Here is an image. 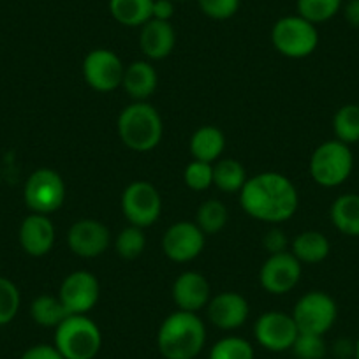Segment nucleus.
Returning <instances> with one entry per match:
<instances>
[{"label":"nucleus","mask_w":359,"mask_h":359,"mask_svg":"<svg viewBox=\"0 0 359 359\" xmlns=\"http://www.w3.org/2000/svg\"><path fill=\"white\" fill-rule=\"evenodd\" d=\"M101 296L97 277L86 269L72 271L62 280L58 298L64 303L69 316H86L94 309Z\"/></svg>","instance_id":"f8f14e48"},{"label":"nucleus","mask_w":359,"mask_h":359,"mask_svg":"<svg viewBox=\"0 0 359 359\" xmlns=\"http://www.w3.org/2000/svg\"><path fill=\"white\" fill-rule=\"evenodd\" d=\"M55 347L65 359H95L102 333L88 316H67L55 327Z\"/></svg>","instance_id":"20e7f679"},{"label":"nucleus","mask_w":359,"mask_h":359,"mask_svg":"<svg viewBox=\"0 0 359 359\" xmlns=\"http://www.w3.org/2000/svg\"><path fill=\"white\" fill-rule=\"evenodd\" d=\"M81 69L86 85L95 92L106 94L122 86L126 65L115 51L97 48L86 55Z\"/></svg>","instance_id":"9d476101"},{"label":"nucleus","mask_w":359,"mask_h":359,"mask_svg":"<svg viewBox=\"0 0 359 359\" xmlns=\"http://www.w3.org/2000/svg\"><path fill=\"white\" fill-rule=\"evenodd\" d=\"M175 44L176 34L169 22L150 20L141 27L140 48L148 60H164L172 53Z\"/></svg>","instance_id":"6ab92c4d"},{"label":"nucleus","mask_w":359,"mask_h":359,"mask_svg":"<svg viewBox=\"0 0 359 359\" xmlns=\"http://www.w3.org/2000/svg\"><path fill=\"white\" fill-rule=\"evenodd\" d=\"M331 243L320 231H303L292 240L291 254L302 264H317L330 255Z\"/></svg>","instance_id":"4be33fe9"},{"label":"nucleus","mask_w":359,"mask_h":359,"mask_svg":"<svg viewBox=\"0 0 359 359\" xmlns=\"http://www.w3.org/2000/svg\"><path fill=\"white\" fill-rule=\"evenodd\" d=\"M122 213L130 226L141 227V229L154 226L161 219L162 213L161 192L150 182L136 180L123 191Z\"/></svg>","instance_id":"1a4fd4ad"},{"label":"nucleus","mask_w":359,"mask_h":359,"mask_svg":"<svg viewBox=\"0 0 359 359\" xmlns=\"http://www.w3.org/2000/svg\"><path fill=\"white\" fill-rule=\"evenodd\" d=\"M171 294L178 310L198 313L212 299V287L208 278L199 271H184L176 277Z\"/></svg>","instance_id":"f3484780"},{"label":"nucleus","mask_w":359,"mask_h":359,"mask_svg":"<svg viewBox=\"0 0 359 359\" xmlns=\"http://www.w3.org/2000/svg\"><path fill=\"white\" fill-rule=\"evenodd\" d=\"M111 243V233L101 220H76L67 233V245L78 257L94 259L104 254Z\"/></svg>","instance_id":"2eb2a0df"},{"label":"nucleus","mask_w":359,"mask_h":359,"mask_svg":"<svg viewBox=\"0 0 359 359\" xmlns=\"http://www.w3.org/2000/svg\"><path fill=\"white\" fill-rule=\"evenodd\" d=\"M226 148V136L215 126H203L194 130L189 141V150L194 161L215 164Z\"/></svg>","instance_id":"412c9836"},{"label":"nucleus","mask_w":359,"mask_h":359,"mask_svg":"<svg viewBox=\"0 0 359 359\" xmlns=\"http://www.w3.org/2000/svg\"><path fill=\"white\" fill-rule=\"evenodd\" d=\"M240 205L252 219L278 224L289 220L298 212L299 196L287 176L264 171L247 180L240 192Z\"/></svg>","instance_id":"f257e3e1"},{"label":"nucleus","mask_w":359,"mask_h":359,"mask_svg":"<svg viewBox=\"0 0 359 359\" xmlns=\"http://www.w3.org/2000/svg\"><path fill=\"white\" fill-rule=\"evenodd\" d=\"M208 320L222 331H234L247 323L250 316V305L240 292L226 291L212 296L206 305Z\"/></svg>","instance_id":"dca6fc26"},{"label":"nucleus","mask_w":359,"mask_h":359,"mask_svg":"<svg viewBox=\"0 0 359 359\" xmlns=\"http://www.w3.org/2000/svg\"><path fill=\"white\" fill-rule=\"evenodd\" d=\"M172 15H175V6H172V0H154V8H151V20L169 22Z\"/></svg>","instance_id":"4c0bfd02"},{"label":"nucleus","mask_w":359,"mask_h":359,"mask_svg":"<svg viewBox=\"0 0 359 359\" xmlns=\"http://www.w3.org/2000/svg\"><path fill=\"white\" fill-rule=\"evenodd\" d=\"M341 8V0H298V15L310 23H324Z\"/></svg>","instance_id":"7c9ffc66"},{"label":"nucleus","mask_w":359,"mask_h":359,"mask_svg":"<svg viewBox=\"0 0 359 359\" xmlns=\"http://www.w3.org/2000/svg\"><path fill=\"white\" fill-rule=\"evenodd\" d=\"M291 351L298 359H324L327 354V345L320 334L299 333Z\"/></svg>","instance_id":"72a5a7b5"},{"label":"nucleus","mask_w":359,"mask_h":359,"mask_svg":"<svg viewBox=\"0 0 359 359\" xmlns=\"http://www.w3.org/2000/svg\"><path fill=\"white\" fill-rule=\"evenodd\" d=\"M291 316L299 333L324 337L337 323L338 306L327 292L310 291L296 302Z\"/></svg>","instance_id":"6e6552de"},{"label":"nucleus","mask_w":359,"mask_h":359,"mask_svg":"<svg viewBox=\"0 0 359 359\" xmlns=\"http://www.w3.org/2000/svg\"><path fill=\"white\" fill-rule=\"evenodd\" d=\"M330 219L341 234L359 238V194H344L334 199Z\"/></svg>","instance_id":"5701e85b"},{"label":"nucleus","mask_w":359,"mask_h":359,"mask_svg":"<svg viewBox=\"0 0 359 359\" xmlns=\"http://www.w3.org/2000/svg\"><path fill=\"white\" fill-rule=\"evenodd\" d=\"M262 245H264L269 254H278V252L287 250V238H285L284 231L271 229L268 231V234L262 240Z\"/></svg>","instance_id":"e433bc0d"},{"label":"nucleus","mask_w":359,"mask_h":359,"mask_svg":"<svg viewBox=\"0 0 359 359\" xmlns=\"http://www.w3.org/2000/svg\"><path fill=\"white\" fill-rule=\"evenodd\" d=\"M299 331L291 313L264 312L254 324L255 341L269 352L291 351Z\"/></svg>","instance_id":"ddd939ff"},{"label":"nucleus","mask_w":359,"mask_h":359,"mask_svg":"<svg viewBox=\"0 0 359 359\" xmlns=\"http://www.w3.org/2000/svg\"><path fill=\"white\" fill-rule=\"evenodd\" d=\"M344 16L348 25L359 29V0H348V4L344 9Z\"/></svg>","instance_id":"58836bf2"},{"label":"nucleus","mask_w":359,"mask_h":359,"mask_svg":"<svg viewBox=\"0 0 359 359\" xmlns=\"http://www.w3.org/2000/svg\"><path fill=\"white\" fill-rule=\"evenodd\" d=\"M334 140L345 144L359 143V104H345L333 116Z\"/></svg>","instance_id":"bb28decb"},{"label":"nucleus","mask_w":359,"mask_h":359,"mask_svg":"<svg viewBox=\"0 0 359 359\" xmlns=\"http://www.w3.org/2000/svg\"><path fill=\"white\" fill-rule=\"evenodd\" d=\"M302 262L289 250L269 254L259 269V284L269 294H287L302 278Z\"/></svg>","instance_id":"9b49d317"},{"label":"nucleus","mask_w":359,"mask_h":359,"mask_svg":"<svg viewBox=\"0 0 359 359\" xmlns=\"http://www.w3.org/2000/svg\"><path fill=\"white\" fill-rule=\"evenodd\" d=\"M20 291L15 282L0 277V326L11 323L20 310Z\"/></svg>","instance_id":"2f4dec72"},{"label":"nucleus","mask_w":359,"mask_h":359,"mask_svg":"<svg viewBox=\"0 0 359 359\" xmlns=\"http://www.w3.org/2000/svg\"><path fill=\"white\" fill-rule=\"evenodd\" d=\"M309 169L312 180L320 187H340L352 175L354 155L348 144L338 140L326 141L313 150Z\"/></svg>","instance_id":"39448f33"},{"label":"nucleus","mask_w":359,"mask_h":359,"mask_svg":"<svg viewBox=\"0 0 359 359\" xmlns=\"http://www.w3.org/2000/svg\"><path fill=\"white\" fill-rule=\"evenodd\" d=\"M208 359H255V351L241 337H224L212 345Z\"/></svg>","instance_id":"c85d7f7f"},{"label":"nucleus","mask_w":359,"mask_h":359,"mask_svg":"<svg viewBox=\"0 0 359 359\" xmlns=\"http://www.w3.org/2000/svg\"><path fill=\"white\" fill-rule=\"evenodd\" d=\"M184 182L191 191H206L213 185V164L192 158L184 171Z\"/></svg>","instance_id":"473e14b6"},{"label":"nucleus","mask_w":359,"mask_h":359,"mask_svg":"<svg viewBox=\"0 0 359 359\" xmlns=\"http://www.w3.org/2000/svg\"><path fill=\"white\" fill-rule=\"evenodd\" d=\"M198 4L212 20H229L240 9V0H198Z\"/></svg>","instance_id":"f704fd0d"},{"label":"nucleus","mask_w":359,"mask_h":359,"mask_svg":"<svg viewBox=\"0 0 359 359\" xmlns=\"http://www.w3.org/2000/svg\"><path fill=\"white\" fill-rule=\"evenodd\" d=\"M176 2H185V0H176Z\"/></svg>","instance_id":"a19ab883"},{"label":"nucleus","mask_w":359,"mask_h":359,"mask_svg":"<svg viewBox=\"0 0 359 359\" xmlns=\"http://www.w3.org/2000/svg\"><path fill=\"white\" fill-rule=\"evenodd\" d=\"M55 231L53 222L50 220V215H41V213H30L25 217L20 226L18 240L25 254L32 257H43L50 254L55 245Z\"/></svg>","instance_id":"a211bd4d"},{"label":"nucleus","mask_w":359,"mask_h":359,"mask_svg":"<svg viewBox=\"0 0 359 359\" xmlns=\"http://www.w3.org/2000/svg\"><path fill=\"white\" fill-rule=\"evenodd\" d=\"M158 85V76L148 60H136L126 65L122 88L134 102H144L154 95Z\"/></svg>","instance_id":"aec40b11"},{"label":"nucleus","mask_w":359,"mask_h":359,"mask_svg":"<svg viewBox=\"0 0 359 359\" xmlns=\"http://www.w3.org/2000/svg\"><path fill=\"white\" fill-rule=\"evenodd\" d=\"M65 196H67V191H65L64 178L50 168H41L34 171L23 189L27 208L41 215H51L58 212L65 203Z\"/></svg>","instance_id":"0eeeda50"},{"label":"nucleus","mask_w":359,"mask_h":359,"mask_svg":"<svg viewBox=\"0 0 359 359\" xmlns=\"http://www.w3.org/2000/svg\"><path fill=\"white\" fill-rule=\"evenodd\" d=\"M247 180L248 176L243 164L234 158H219L213 164V185L219 191L227 192V194L241 192Z\"/></svg>","instance_id":"393cba45"},{"label":"nucleus","mask_w":359,"mask_h":359,"mask_svg":"<svg viewBox=\"0 0 359 359\" xmlns=\"http://www.w3.org/2000/svg\"><path fill=\"white\" fill-rule=\"evenodd\" d=\"M147 248V236L141 227L136 226H127L118 233L115 238V250L118 257L126 259V261H133L137 259Z\"/></svg>","instance_id":"c756f323"},{"label":"nucleus","mask_w":359,"mask_h":359,"mask_svg":"<svg viewBox=\"0 0 359 359\" xmlns=\"http://www.w3.org/2000/svg\"><path fill=\"white\" fill-rule=\"evenodd\" d=\"M116 133L129 150L144 154L161 143L164 123L161 113L150 102H133L118 115Z\"/></svg>","instance_id":"7ed1b4c3"},{"label":"nucleus","mask_w":359,"mask_h":359,"mask_svg":"<svg viewBox=\"0 0 359 359\" xmlns=\"http://www.w3.org/2000/svg\"><path fill=\"white\" fill-rule=\"evenodd\" d=\"M206 234L191 220H180L162 236V252L172 262H191L203 254Z\"/></svg>","instance_id":"4468645a"},{"label":"nucleus","mask_w":359,"mask_h":359,"mask_svg":"<svg viewBox=\"0 0 359 359\" xmlns=\"http://www.w3.org/2000/svg\"><path fill=\"white\" fill-rule=\"evenodd\" d=\"M271 43L282 57L299 60L306 58L319 46V32L313 23L302 16H284L271 29Z\"/></svg>","instance_id":"423d86ee"},{"label":"nucleus","mask_w":359,"mask_h":359,"mask_svg":"<svg viewBox=\"0 0 359 359\" xmlns=\"http://www.w3.org/2000/svg\"><path fill=\"white\" fill-rule=\"evenodd\" d=\"M354 359H359V337L354 341Z\"/></svg>","instance_id":"ea45409f"},{"label":"nucleus","mask_w":359,"mask_h":359,"mask_svg":"<svg viewBox=\"0 0 359 359\" xmlns=\"http://www.w3.org/2000/svg\"><path fill=\"white\" fill-rule=\"evenodd\" d=\"M20 359H65L55 345L37 344L27 348Z\"/></svg>","instance_id":"c9c22d12"},{"label":"nucleus","mask_w":359,"mask_h":359,"mask_svg":"<svg viewBox=\"0 0 359 359\" xmlns=\"http://www.w3.org/2000/svg\"><path fill=\"white\" fill-rule=\"evenodd\" d=\"M205 345L206 326L196 312L176 310L157 331V348L164 359H196Z\"/></svg>","instance_id":"f03ea898"},{"label":"nucleus","mask_w":359,"mask_h":359,"mask_svg":"<svg viewBox=\"0 0 359 359\" xmlns=\"http://www.w3.org/2000/svg\"><path fill=\"white\" fill-rule=\"evenodd\" d=\"M154 0H109V13L126 27H143L151 20Z\"/></svg>","instance_id":"b1692460"},{"label":"nucleus","mask_w":359,"mask_h":359,"mask_svg":"<svg viewBox=\"0 0 359 359\" xmlns=\"http://www.w3.org/2000/svg\"><path fill=\"white\" fill-rule=\"evenodd\" d=\"M67 316V310L58 296L41 294L30 305V317L43 327H57Z\"/></svg>","instance_id":"a878e982"},{"label":"nucleus","mask_w":359,"mask_h":359,"mask_svg":"<svg viewBox=\"0 0 359 359\" xmlns=\"http://www.w3.org/2000/svg\"><path fill=\"white\" fill-rule=\"evenodd\" d=\"M227 220H229V213H227L226 205L219 199H208L201 203L196 213V224L206 236L220 233L226 227Z\"/></svg>","instance_id":"cd10ccee"}]
</instances>
